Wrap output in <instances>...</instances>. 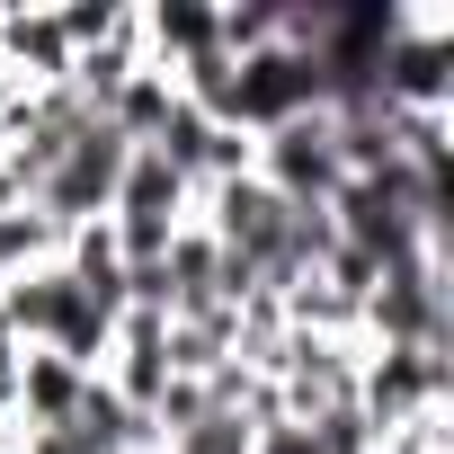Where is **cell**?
I'll return each mask as SVG.
<instances>
[{"label": "cell", "mask_w": 454, "mask_h": 454, "mask_svg": "<svg viewBox=\"0 0 454 454\" xmlns=\"http://www.w3.org/2000/svg\"><path fill=\"white\" fill-rule=\"evenodd\" d=\"M250 454H321V445H312L303 419H259V427H250Z\"/></svg>", "instance_id": "obj_4"}, {"label": "cell", "mask_w": 454, "mask_h": 454, "mask_svg": "<svg viewBox=\"0 0 454 454\" xmlns=\"http://www.w3.org/2000/svg\"><path fill=\"white\" fill-rule=\"evenodd\" d=\"M81 392H90L81 365H63V356H45V348L19 356V419H27V427H63Z\"/></svg>", "instance_id": "obj_3"}, {"label": "cell", "mask_w": 454, "mask_h": 454, "mask_svg": "<svg viewBox=\"0 0 454 454\" xmlns=\"http://www.w3.org/2000/svg\"><path fill=\"white\" fill-rule=\"evenodd\" d=\"M0 454H10V445H0Z\"/></svg>", "instance_id": "obj_5"}, {"label": "cell", "mask_w": 454, "mask_h": 454, "mask_svg": "<svg viewBox=\"0 0 454 454\" xmlns=\"http://www.w3.org/2000/svg\"><path fill=\"white\" fill-rule=\"evenodd\" d=\"M187 223H196V187H187L160 152H134L125 178H116V205H107V232H116V250H125V277L152 268Z\"/></svg>", "instance_id": "obj_1"}, {"label": "cell", "mask_w": 454, "mask_h": 454, "mask_svg": "<svg viewBox=\"0 0 454 454\" xmlns=\"http://www.w3.org/2000/svg\"><path fill=\"white\" fill-rule=\"evenodd\" d=\"M356 410L374 436L410 427L419 410H445V356L436 348H365L356 356Z\"/></svg>", "instance_id": "obj_2"}]
</instances>
